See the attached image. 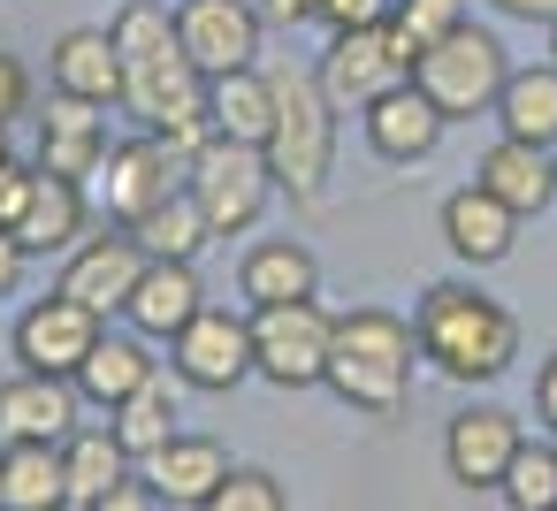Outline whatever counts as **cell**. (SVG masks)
<instances>
[{"label":"cell","mask_w":557,"mask_h":511,"mask_svg":"<svg viewBox=\"0 0 557 511\" xmlns=\"http://www.w3.org/2000/svg\"><path fill=\"white\" fill-rule=\"evenodd\" d=\"M32 100H39V85H32V70H24L16 54H0V130H16V123L32 115Z\"/></svg>","instance_id":"obj_35"},{"label":"cell","mask_w":557,"mask_h":511,"mask_svg":"<svg viewBox=\"0 0 557 511\" xmlns=\"http://www.w3.org/2000/svg\"><path fill=\"white\" fill-rule=\"evenodd\" d=\"M549 62H557V24H549Z\"/></svg>","instance_id":"obj_43"},{"label":"cell","mask_w":557,"mask_h":511,"mask_svg":"<svg viewBox=\"0 0 557 511\" xmlns=\"http://www.w3.org/2000/svg\"><path fill=\"white\" fill-rule=\"evenodd\" d=\"M329 32H367V24H389V0H321V16Z\"/></svg>","instance_id":"obj_36"},{"label":"cell","mask_w":557,"mask_h":511,"mask_svg":"<svg viewBox=\"0 0 557 511\" xmlns=\"http://www.w3.org/2000/svg\"><path fill=\"white\" fill-rule=\"evenodd\" d=\"M184 191L199 199V214H207L214 237H245V229L268 214V199H275V169H268L260 146L207 138V146L184 161Z\"/></svg>","instance_id":"obj_5"},{"label":"cell","mask_w":557,"mask_h":511,"mask_svg":"<svg viewBox=\"0 0 557 511\" xmlns=\"http://www.w3.org/2000/svg\"><path fill=\"white\" fill-rule=\"evenodd\" d=\"M466 24V0H389V32L412 47V62L435 47V39H450Z\"/></svg>","instance_id":"obj_33"},{"label":"cell","mask_w":557,"mask_h":511,"mask_svg":"<svg viewBox=\"0 0 557 511\" xmlns=\"http://www.w3.org/2000/svg\"><path fill=\"white\" fill-rule=\"evenodd\" d=\"M108 47L123 54V70L169 54V47H176V9H161V0H123L115 24H108Z\"/></svg>","instance_id":"obj_31"},{"label":"cell","mask_w":557,"mask_h":511,"mask_svg":"<svg viewBox=\"0 0 557 511\" xmlns=\"http://www.w3.org/2000/svg\"><path fill=\"white\" fill-rule=\"evenodd\" d=\"M100 313H85L77 298H39L24 321H16V359H24V374H62V382H77V366H85V351L100 344Z\"/></svg>","instance_id":"obj_12"},{"label":"cell","mask_w":557,"mask_h":511,"mask_svg":"<svg viewBox=\"0 0 557 511\" xmlns=\"http://www.w3.org/2000/svg\"><path fill=\"white\" fill-rule=\"evenodd\" d=\"M108 427H115V443H123L138 465H146V458H153L169 435H184V427H176V389L153 374V382H146L131 404H115V412H108Z\"/></svg>","instance_id":"obj_29"},{"label":"cell","mask_w":557,"mask_h":511,"mask_svg":"<svg viewBox=\"0 0 557 511\" xmlns=\"http://www.w3.org/2000/svg\"><path fill=\"white\" fill-rule=\"evenodd\" d=\"M252 9H260V24H283L290 32V24H313L321 16V0H252Z\"/></svg>","instance_id":"obj_40"},{"label":"cell","mask_w":557,"mask_h":511,"mask_svg":"<svg viewBox=\"0 0 557 511\" xmlns=\"http://www.w3.org/2000/svg\"><path fill=\"white\" fill-rule=\"evenodd\" d=\"M0 511H9V503H0Z\"/></svg>","instance_id":"obj_46"},{"label":"cell","mask_w":557,"mask_h":511,"mask_svg":"<svg viewBox=\"0 0 557 511\" xmlns=\"http://www.w3.org/2000/svg\"><path fill=\"white\" fill-rule=\"evenodd\" d=\"M443 245L466 260V267H496L511 245H519V214L504 199H488L481 184H458L443 199Z\"/></svg>","instance_id":"obj_21"},{"label":"cell","mask_w":557,"mask_h":511,"mask_svg":"<svg viewBox=\"0 0 557 511\" xmlns=\"http://www.w3.org/2000/svg\"><path fill=\"white\" fill-rule=\"evenodd\" d=\"M359 123H367V146L382 153V161H428L435 146H443V108L405 77V85H389L374 108H359Z\"/></svg>","instance_id":"obj_16"},{"label":"cell","mask_w":557,"mask_h":511,"mask_svg":"<svg viewBox=\"0 0 557 511\" xmlns=\"http://www.w3.org/2000/svg\"><path fill=\"white\" fill-rule=\"evenodd\" d=\"M176 191H184V153H176L169 138L138 130V138L108 146V161H100V207H108L115 229L146 222V214H153L161 199H176Z\"/></svg>","instance_id":"obj_8"},{"label":"cell","mask_w":557,"mask_h":511,"mask_svg":"<svg viewBox=\"0 0 557 511\" xmlns=\"http://www.w3.org/2000/svg\"><path fill=\"white\" fill-rule=\"evenodd\" d=\"M237 290L245 306H290V298H321V260L298 237H260L237 260Z\"/></svg>","instance_id":"obj_22"},{"label":"cell","mask_w":557,"mask_h":511,"mask_svg":"<svg viewBox=\"0 0 557 511\" xmlns=\"http://www.w3.org/2000/svg\"><path fill=\"white\" fill-rule=\"evenodd\" d=\"M504 77H511L504 39H496V32H481L473 16L412 62V85L443 108V123H473V115H488V108H496V92H504Z\"/></svg>","instance_id":"obj_4"},{"label":"cell","mask_w":557,"mask_h":511,"mask_svg":"<svg viewBox=\"0 0 557 511\" xmlns=\"http://www.w3.org/2000/svg\"><path fill=\"white\" fill-rule=\"evenodd\" d=\"M138 275H146V245H138L131 229H108V237H85V245L70 252V267H62V283H54V290L108 321V313H123V306H131Z\"/></svg>","instance_id":"obj_11"},{"label":"cell","mask_w":557,"mask_h":511,"mask_svg":"<svg viewBox=\"0 0 557 511\" xmlns=\"http://www.w3.org/2000/svg\"><path fill=\"white\" fill-rule=\"evenodd\" d=\"M146 488L161 496V503H184V511H199L222 481H230V450L214 443V435H169L146 465Z\"/></svg>","instance_id":"obj_18"},{"label":"cell","mask_w":557,"mask_h":511,"mask_svg":"<svg viewBox=\"0 0 557 511\" xmlns=\"http://www.w3.org/2000/svg\"><path fill=\"white\" fill-rule=\"evenodd\" d=\"M473 184L488 191V199H504L519 222L527 214H542L549 199H557V176H549V153L542 146H519V138H496L488 153H481V169H473Z\"/></svg>","instance_id":"obj_24"},{"label":"cell","mask_w":557,"mask_h":511,"mask_svg":"<svg viewBox=\"0 0 557 511\" xmlns=\"http://www.w3.org/2000/svg\"><path fill=\"white\" fill-rule=\"evenodd\" d=\"M519 420L504 412V404H466L450 427H443V465H450V481L458 488H496L504 473H511V458H519Z\"/></svg>","instance_id":"obj_13"},{"label":"cell","mask_w":557,"mask_h":511,"mask_svg":"<svg viewBox=\"0 0 557 511\" xmlns=\"http://www.w3.org/2000/svg\"><path fill=\"white\" fill-rule=\"evenodd\" d=\"M207 115H214V138L268 146V130H275V92H268V70H230V77H207Z\"/></svg>","instance_id":"obj_26"},{"label":"cell","mask_w":557,"mask_h":511,"mask_svg":"<svg viewBox=\"0 0 557 511\" xmlns=\"http://www.w3.org/2000/svg\"><path fill=\"white\" fill-rule=\"evenodd\" d=\"M534 412H542V427L557 435V359H542V374H534Z\"/></svg>","instance_id":"obj_42"},{"label":"cell","mask_w":557,"mask_h":511,"mask_svg":"<svg viewBox=\"0 0 557 511\" xmlns=\"http://www.w3.org/2000/svg\"><path fill=\"white\" fill-rule=\"evenodd\" d=\"M100 161H108V123H100V108L54 92V108L39 115V161H32V169L85 184V176H100Z\"/></svg>","instance_id":"obj_19"},{"label":"cell","mask_w":557,"mask_h":511,"mask_svg":"<svg viewBox=\"0 0 557 511\" xmlns=\"http://www.w3.org/2000/svg\"><path fill=\"white\" fill-rule=\"evenodd\" d=\"M24 267H32V252H24V237H16V229H0V298H16V283H24Z\"/></svg>","instance_id":"obj_39"},{"label":"cell","mask_w":557,"mask_h":511,"mask_svg":"<svg viewBox=\"0 0 557 511\" xmlns=\"http://www.w3.org/2000/svg\"><path fill=\"white\" fill-rule=\"evenodd\" d=\"M199 511H290V496H283V481L268 465H230V481Z\"/></svg>","instance_id":"obj_34"},{"label":"cell","mask_w":557,"mask_h":511,"mask_svg":"<svg viewBox=\"0 0 557 511\" xmlns=\"http://www.w3.org/2000/svg\"><path fill=\"white\" fill-rule=\"evenodd\" d=\"M47 85L62 100H85V108H115L123 100V54L108 47V24H77L54 39L47 54Z\"/></svg>","instance_id":"obj_15"},{"label":"cell","mask_w":557,"mask_h":511,"mask_svg":"<svg viewBox=\"0 0 557 511\" xmlns=\"http://www.w3.org/2000/svg\"><path fill=\"white\" fill-rule=\"evenodd\" d=\"M329 344H336V313L321 298H290V306H252V374L275 389H321L329 382Z\"/></svg>","instance_id":"obj_6"},{"label":"cell","mask_w":557,"mask_h":511,"mask_svg":"<svg viewBox=\"0 0 557 511\" xmlns=\"http://www.w3.org/2000/svg\"><path fill=\"white\" fill-rule=\"evenodd\" d=\"M412 359H420L412 321H397L382 306H359V313H336V344H329V382L321 389H336L351 412L389 420L412 397Z\"/></svg>","instance_id":"obj_2"},{"label":"cell","mask_w":557,"mask_h":511,"mask_svg":"<svg viewBox=\"0 0 557 511\" xmlns=\"http://www.w3.org/2000/svg\"><path fill=\"white\" fill-rule=\"evenodd\" d=\"M260 9L252 0H176V47L191 54L199 77L260 70Z\"/></svg>","instance_id":"obj_9"},{"label":"cell","mask_w":557,"mask_h":511,"mask_svg":"<svg viewBox=\"0 0 557 511\" xmlns=\"http://www.w3.org/2000/svg\"><path fill=\"white\" fill-rule=\"evenodd\" d=\"M496 496L511 511H557V443H519V458L496 481Z\"/></svg>","instance_id":"obj_32"},{"label":"cell","mask_w":557,"mask_h":511,"mask_svg":"<svg viewBox=\"0 0 557 511\" xmlns=\"http://www.w3.org/2000/svg\"><path fill=\"white\" fill-rule=\"evenodd\" d=\"M153 374H161V359H153L146 336H115V328H100V344H92L85 366H77V397L100 404V412H115V404H131Z\"/></svg>","instance_id":"obj_23"},{"label":"cell","mask_w":557,"mask_h":511,"mask_svg":"<svg viewBox=\"0 0 557 511\" xmlns=\"http://www.w3.org/2000/svg\"><path fill=\"white\" fill-rule=\"evenodd\" d=\"M169 351H176V382H191V389H207V397H230V389L252 374V313L199 306V321H191Z\"/></svg>","instance_id":"obj_10"},{"label":"cell","mask_w":557,"mask_h":511,"mask_svg":"<svg viewBox=\"0 0 557 511\" xmlns=\"http://www.w3.org/2000/svg\"><path fill=\"white\" fill-rule=\"evenodd\" d=\"M199 306H207V283H199L191 260H146V275H138L123 321H131V336H146V344H176V336L199 321Z\"/></svg>","instance_id":"obj_14"},{"label":"cell","mask_w":557,"mask_h":511,"mask_svg":"<svg viewBox=\"0 0 557 511\" xmlns=\"http://www.w3.org/2000/svg\"><path fill=\"white\" fill-rule=\"evenodd\" d=\"M138 473V458L115 443V427H70L62 435V481H70V511H85V503H100L115 481H131Z\"/></svg>","instance_id":"obj_25"},{"label":"cell","mask_w":557,"mask_h":511,"mask_svg":"<svg viewBox=\"0 0 557 511\" xmlns=\"http://www.w3.org/2000/svg\"><path fill=\"white\" fill-rule=\"evenodd\" d=\"M24 199H32V169H24V161L9 153V161H0V229H16Z\"/></svg>","instance_id":"obj_37"},{"label":"cell","mask_w":557,"mask_h":511,"mask_svg":"<svg viewBox=\"0 0 557 511\" xmlns=\"http://www.w3.org/2000/svg\"><path fill=\"white\" fill-rule=\"evenodd\" d=\"M488 9L511 16V24H542V32L557 24V0H488Z\"/></svg>","instance_id":"obj_41"},{"label":"cell","mask_w":557,"mask_h":511,"mask_svg":"<svg viewBox=\"0 0 557 511\" xmlns=\"http://www.w3.org/2000/svg\"><path fill=\"white\" fill-rule=\"evenodd\" d=\"M70 427H77V382L62 374L0 382V443H62Z\"/></svg>","instance_id":"obj_17"},{"label":"cell","mask_w":557,"mask_h":511,"mask_svg":"<svg viewBox=\"0 0 557 511\" xmlns=\"http://www.w3.org/2000/svg\"><path fill=\"white\" fill-rule=\"evenodd\" d=\"M321 92H329V108L344 115V108H374L389 85H405L412 77V47L389 32V24H367V32H329V47H321Z\"/></svg>","instance_id":"obj_7"},{"label":"cell","mask_w":557,"mask_h":511,"mask_svg":"<svg viewBox=\"0 0 557 511\" xmlns=\"http://www.w3.org/2000/svg\"><path fill=\"white\" fill-rule=\"evenodd\" d=\"M549 176H557V146H549Z\"/></svg>","instance_id":"obj_45"},{"label":"cell","mask_w":557,"mask_h":511,"mask_svg":"<svg viewBox=\"0 0 557 511\" xmlns=\"http://www.w3.org/2000/svg\"><path fill=\"white\" fill-rule=\"evenodd\" d=\"M85 214H92L85 184L32 169V199H24V214H16V237H24L32 260H47V252H77V245H85Z\"/></svg>","instance_id":"obj_20"},{"label":"cell","mask_w":557,"mask_h":511,"mask_svg":"<svg viewBox=\"0 0 557 511\" xmlns=\"http://www.w3.org/2000/svg\"><path fill=\"white\" fill-rule=\"evenodd\" d=\"M131 237L146 245V260H199V245H207L214 229H207L199 199H191V191H176V199H161L146 222H131Z\"/></svg>","instance_id":"obj_30"},{"label":"cell","mask_w":557,"mask_h":511,"mask_svg":"<svg viewBox=\"0 0 557 511\" xmlns=\"http://www.w3.org/2000/svg\"><path fill=\"white\" fill-rule=\"evenodd\" d=\"M412 336H420V359L450 382H496L519 359V313L473 283H435L412 306Z\"/></svg>","instance_id":"obj_1"},{"label":"cell","mask_w":557,"mask_h":511,"mask_svg":"<svg viewBox=\"0 0 557 511\" xmlns=\"http://www.w3.org/2000/svg\"><path fill=\"white\" fill-rule=\"evenodd\" d=\"M0 161H9V130H0Z\"/></svg>","instance_id":"obj_44"},{"label":"cell","mask_w":557,"mask_h":511,"mask_svg":"<svg viewBox=\"0 0 557 511\" xmlns=\"http://www.w3.org/2000/svg\"><path fill=\"white\" fill-rule=\"evenodd\" d=\"M85 511H161V496L146 488V473H131V481H115L100 503H85Z\"/></svg>","instance_id":"obj_38"},{"label":"cell","mask_w":557,"mask_h":511,"mask_svg":"<svg viewBox=\"0 0 557 511\" xmlns=\"http://www.w3.org/2000/svg\"><path fill=\"white\" fill-rule=\"evenodd\" d=\"M488 115L504 123V138L549 153V146H557V62H542V70H511Z\"/></svg>","instance_id":"obj_28"},{"label":"cell","mask_w":557,"mask_h":511,"mask_svg":"<svg viewBox=\"0 0 557 511\" xmlns=\"http://www.w3.org/2000/svg\"><path fill=\"white\" fill-rule=\"evenodd\" d=\"M0 503L9 511H70L62 443H9L0 450Z\"/></svg>","instance_id":"obj_27"},{"label":"cell","mask_w":557,"mask_h":511,"mask_svg":"<svg viewBox=\"0 0 557 511\" xmlns=\"http://www.w3.org/2000/svg\"><path fill=\"white\" fill-rule=\"evenodd\" d=\"M268 92H275V130H268V169H275V191H290L298 207H321V184L336 169V108L321 92V77L306 70H268Z\"/></svg>","instance_id":"obj_3"}]
</instances>
